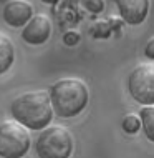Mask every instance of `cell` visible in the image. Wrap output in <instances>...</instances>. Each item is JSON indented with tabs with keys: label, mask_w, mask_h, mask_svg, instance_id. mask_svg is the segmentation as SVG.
<instances>
[{
	"label": "cell",
	"mask_w": 154,
	"mask_h": 158,
	"mask_svg": "<svg viewBox=\"0 0 154 158\" xmlns=\"http://www.w3.org/2000/svg\"><path fill=\"white\" fill-rule=\"evenodd\" d=\"M10 113L14 120L27 130H43L53 120V108L48 92H27L15 97L10 103Z\"/></svg>",
	"instance_id": "obj_1"
},
{
	"label": "cell",
	"mask_w": 154,
	"mask_h": 158,
	"mask_svg": "<svg viewBox=\"0 0 154 158\" xmlns=\"http://www.w3.org/2000/svg\"><path fill=\"white\" fill-rule=\"evenodd\" d=\"M53 113L61 118H73L86 108L89 100L88 87L78 78H61L48 90Z\"/></svg>",
	"instance_id": "obj_2"
},
{
	"label": "cell",
	"mask_w": 154,
	"mask_h": 158,
	"mask_svg": "<svg viewBox=\"0 0 154 158\" xmlns=\"http://www.w3.org/2000/svg\"><path fill=\"white\" fill-rule=\"evenodd\" d=\"M73 136L70 130L60 125H51L40 130L35 152L40 158H70L73 153Z\"/></svg>",
	"instance_id": "obj_3"
},
{
	"label": "cell",
	"mask_w": 154,
	"mask_h": 158,
	"mask_svg": "<svg viewBox=\"0 0 154 158\" xmlns=\"http://www.w3.org/2000/svg\"><path fill=\"white\" fill-rule=\"evenodd\" d=\"M32 147L28 130L18 122H3L0 125V156L23 158Z\"/></svg>",
	"instance_id": "obj_4"
},
{
	"label": "cell",
	"mask_w": 154,
	"mask_h": 158,
	"mask_svg": "<svg viewBox=\"0 0 154 158\" xmlns=\"http://www.w3.org/2000/svg\"><path fill=\"white\" fill-rule=\"evenodd\" d=\"M128 90L138 103L154 105V63L138 65L128 77Z\"/></svg>",
	"instance_id": "obj_5"
},
{
	"label": "cell",
	"mask_w": 154,
	"mask_h": 158,
	"mask_svg": "<svg viewBox=\"0 0 154 158\" xmlns=\"http://www.w3.org/2000/svg\"><path fill=\"white\" fill-rule=\"evenodd\" d=\"M51 35V22L46 15H33L22 30V38L28 45H43Z\"/></svg>",
	"instance_id": "obj_6"
},
{
	"label": "cell",
	"mask_w": 154,
	"mask_h": 158,
	"mask_svg": "<svg viewBox=\"0 0 154 158\" xmlns=\"http://www.w3.org/2000/svg\"><path fill=\"white\" fill-rule=\"evenodd\" d=\"M114 5L118 7L119 15L123 22L128 25H139L146 20L149 14V0H113Z\"/></svg>",
	"instance_id": "obj_7"
},
{
	"label": "cell",
	"mask_w": 154,
	"mask_h": 158,
	"mask_svg": "<svg viewBox=\"0 0 154 158\" xmlns=\"http://www.w3.org/2000/svg\"><path fill=\"white\" fill-rule=\"evenodd\" d=\"M2 17L5 23L14 28L25 27L27 22L33 17V7L32 3L25 2V0H10L3 7Z\"/></svg>",
	"instance_id": "obj_8"
},
{
	"label": "cell",
	"mask_w": 154,
	"mask_h": 158,
	"mask_svg": "<svg viewBox=\"0 0 154 158\" xmlns=\"http://www.w3.org/2000/svg\"><path fill=\"white\" fill-rule=\"evenodd\" d=\"M15 62V47L7 35L0 33V75L10 70Z\"/></svg>",
	"instance_id": "obj_9"
},
{
	"label": "cell",
	"mask_w": 154,
	"mask_h": 158,
	"mask_svg": "<svg viewBox=\"0 0 154 158\" xmlns=\"http://www.w3.org/2000/svg\"><path fill=\"white\" fill-rule=\"evenodd\" d=\"M141 118V128L144 130V135L149 142L154 143V106H143L139 112Z\"/></svg>",
	"instance_id": "obj_10"
},
{
	"label": "cell",
	"mask_w": 154,
	"mask_h": 158,
	"mask_svg": "<svg viewBox=\"0 0 154 158\" xmlns=\"http://www.w3.org/2000/svg\"><path fill=\"white\" fill-rule=\"evenodd\" d=\"M121 128L129 135L138 133L141 130V118L134 113H128V115H124V118H123V122H121Z\"/></svg>",
	"instance_id": "obj_11"
},
{
	"label": "cell",
	"mask_w": 154,
	"mask_h": 158,
	"mask_svg": "<svg viewBox=\"0 0 154 158\" xmlns=\"http://www.w3.org/2000/svg\"><path fill=\"white\" fill-rule=\"evenodd\" d=\"M109 33H111V25L106 20H98L89 28V35L95 37V38H106Z\"/></svg>",
	"instance_id": "obj_12"
},
{
	"label": "cell",
	"mask_w": 154,
	"mask_h": 158,
	"mask_svg": "<svg viewBox=\"0 0 154 158\" xmlns=\"http://www.w3.org/2000/svg\"><path fill=\"white\" fill-rule=\"evenodd\" d=\"M80 40H81V37H80V33L76 30H68L65 35H63V42H65V45H68V47L78 45Z\"/></svg>",
	"instance_id": "obj_13"
},
{
	"label": "cell",
	"mask_w": 154,
	"mask_h": 158,
	"mask_svg": "<svg viewBox=\"0 0 154 158\" xmlns=\"http://www.w3.org/2000/svg\"><path fill=\"white\" fill-rule=\"evenodd\" d=\"M85 7L93 14H100L105 8V0H85Z\"/></svg>",
	"instance_id": "obj_14"
},
{
	"label": "cell",
	"mask_w": 154,
	"mask_h": 158,
	"mask_svg": "<svg viewBox=\"0 0 154 158\" xmlns=\"http://www.w3.org/2000/svg\"><path fill=\"white\" fill-rule=\"evenodd\" d=\"M144 55H146L148 58H151V60H154V37L149 38V42L146 44V47H144Z\"/></svg>",
	"instance_id": "obj_15"
},
{
	"label": "cell",
	"mask_w": 154,
	"mask_h": 158,
	"mask_svg": "<svg viewBox=\"0 0 154 158\" xmlns=\"http://www.w3.org/2000/svg\"><path fill=\"white\" fill-rule=\"evenodd\" d=\"M43 3H50V5H53V3H57L58 0H41Z\"/></svg>",
	"instance_id": "obj_16"
}]
</instances>
